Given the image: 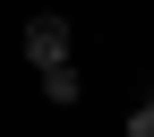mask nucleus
Returning a JSON list of instances; mask_svg holds the SVG:
<instances>
[{
	"label": "nucleus",
	"instance_id": "3",
	"mask_svg": "<svg viewBox=\"0 0 154 137\" xmlns=\"http://www.w3.org/2000/svg\"><path fill=\"white\" fill-rule=\"evenodd\" d=\"M128 137H154V77H146V94H137V111H128Z\"/></svg>",
	"mask_w": 154,
	"mask_h": 137
},
{
	"label": "nucleus",
	"instance_id": "1",
	"mask_svg": "<svg viewBox=\"0 0 154 137\" xmlns=\"http://www.w3.org/2000/svg\"><path fill=\"white\" fill-rule=\"evenodd\" d=\"M26 60H34V69H69V17H60V9L26 17Z\"/></svg>",
	"mask_w": 154,
	"mask_h": 137
},
{
	"label": "nucleus",
	"instance_id": "2",
	"mask_svg": "<svg viewBox=\"0 0 154 137\" xmlns=\"http://www.w3.org/2000/svg\"><path fill=\"white\" fill-rule=\"evenodd\" d=\"M43 94L51 103H77V69H43Z\"/></svg>",
	"mask_w": 154,
	"mask_h": 137
}]
</instances>
